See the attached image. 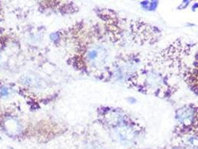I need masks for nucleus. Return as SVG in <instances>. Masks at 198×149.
<instances>
[{
  "mask_svg": "<svg viewBox=\"0 0 198 149\" xmlns=\"http://www.w3.org/2000/svg\"><path fill=\"white\" fill-rule=\"evenodd\" d=\"M174 50L167 49L151 57L128 79V84L144 94L168 98L175 92L177 78L180 77L182 58L174 57Z\"/></svg>",
  "mask_w": 198,
  "mask_h": 149,
  "instance_id": "obj_1",
  "label": "nucleus"
},
{
  "mask_svg": "<svg viewBox=\"0 0 198 149\" xmlns=\"http://www.w3.org/2000/svg\"><path fill=\"white\" fill-rule=\"evenodd\" d=\"M175 131L182 135L198 133V106L195 104L182 106L175 113Z\"/></svg>",
  "mask_w": 198,
  "mask_h": 149,
  "instance_id": "obj_2",
  "label": "nucleus"
},
{
  "mask_svg": "<svg viewBox=\"0 0 198 149\" xmlns=\"http://www.w3.org/2000/svg\"><path fill=\"white\" fill-rule=\"evenodd\" d=\"M86 57L91 66L96 69H101L106 63L108 51L101 45H92L87 51Z\"/></svg>",
  "mask_w": 198,
  "mask_h": 149,
  "instance_id": "obj_3",
  "label": "nucleus"
},
{
  "mask_svg": "<svg viewBox=\"0 0 198 149\" xmlns=\"http://www.w3.org/2000/svg\"><path fill=\"white\" fill-rule=\"evenodd\" d=\"M184 80L191 90L198 95V66L185 71Z\"/></svg>",
  "mask_w": 198,
  "mask_h": 149,
  "instance_id": "obj_4",
  "label": "nucleus"
},
{
  "mask_svg": "<svg viewBox=\"0 0 198 149\" xmlns=\"http://www.w3.org/2000/svg\"><path fill=\"white\" fill-rule=\"evenodd\" d=\"M189 143L193 148H198V137H192L189 139Z\"/></svg>",
  "mask_w": 198,
  "mask_h": 149,
  "instance_id": "obj_5",
  "label": "nucleus"
},
{
  "mask_svg": "<svg viewBox=\"0 0 198 149\" xmlns=\"http://www.w3.org/2000/svg\"><path fill=\"white\" fill-rule=\"evenodd\" d=\"M8 94V91H7V88H3L1 90V95L2 96H7V95Z\"/></svg>",
  "mask_w": 198,
  "mask_h": 149,
  "instance_id": "obj_6",
  "label": "nucleus"
},
{
  "mask_svg": "<svg viewBox=\"0 0 198 149\" xmlns=\"http://www.w3.org/2000/svg\"><path fill=\"white\" fill-rule=\"evenodd\" d=\"M58 34L56 33H54V34H51V38H55L54 39V40H57V39H58Z\"/></svg>",
  "mask_w": 198,
  "mask_h": 149,
  "instance_id": "obj_7",
  "label": "nucleus"
},
{
  "mask_svg": "<svg viewBox=\"0 0 198 149\" xmlns=\"http://www.w3.org/2000/svg\"><path fill=\"white\" fill-rule=\"evenodd\" d=\"M173 149H183V148H173Z\"/></svg>",
  "mask_w": 198,
  "mask_h": 149,
  "instance_id": "obj_8",
  "label": "nucleus"
}]
</instances>
